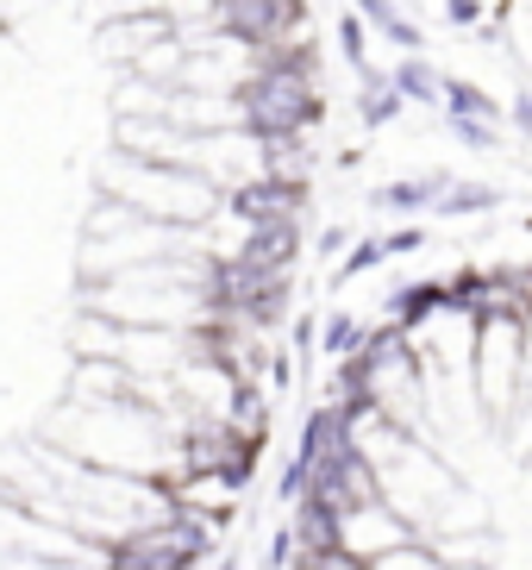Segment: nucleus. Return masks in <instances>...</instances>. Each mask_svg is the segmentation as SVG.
Returning a JSON list of instances; mask_svg holds the SVG:
<instances>
[{
    "label": "nucleus",
    "mask_w": 532,
    "mask_h": 570,
    "mask_svg": "<svg viewBox=\"0 0 532 570\" xmlns=\"http://www.w3.org/2000/svg\"><path fill=\"white\" fill-rule=\"evenodd\" d=\"M420 527L407 514H401L395 502H364V508H351V514H338V539H345L357 558H383L388 546H401V539H414Z\"/></svg>",
    "instance_id": "obj_4"
},
{
    "label": "nucleus",
    "mask_w": 532,
    "mask_h": 570,
    "mask_svg": "<svg viewBox=\"0 0 532 570\" xmlns=\"http://www.w3.org/2000/svg\"><path fill=\"white\" fill-rule=\"evenodd\" d=\"M470 389L483 402L489 420H508L520 407V389H526V320L520 314H483L476 326V345H470Z\"/></svg>",
    "instance_id": "obj_2"
},
{
    "label": "nucleus",
    "mask_w": 532,
    "mask_h": 570,
    "mask_svg": "<svg viewBox=\"0 0 532 570\" xmlns=\"http://www.w3.org/2000/svg\"><path fill=\"white\" fill-rule=\"evenodd\" d=\"M370 570H445V552H439L433 533H414L401 546H388L383 558H370Z\"/></svg>",
    "instance_id": "obj_5"
},
{
    "label": "nucleus",
    "mask_w": 532,
    "mask_h": 570,
    "mask_svg": "<svg viewBox=\"0 0 532 570\" xmlns=\"http://www.w3.org/2000/svg\"><path fill=\"white\" fill-rule=\"evenodd\" d=\"M245 126L264 138H283V132H307V119L319 107V76L307 57H283V63H264L257 76L245 82Z\"/></svg>",
    "instance_id": "obj_3"
},
{
    "label": "nucleus",
    "mask_w": 532,
    "mask_h": 570,
    "mask_svg": "<svg viewBox=\"0 0 532 570\" xmlns=\"http://www.w3.org/2000/svg\"><path fill=\"white\" fill-rule=\"evenodd\" d=\"M445 570H495V564H445Z\"/></svg>",
    "instance_id": "obj_7"
},
{
    "label": "nucleus",
    "mask_w": 532,
    "mask_h": 570,
    "mask_svg": "<svg viewBox=\"0 0 532 570\" xmlns=\"http://www.w3.org/2000/svg\"><path fill=\"white\" fill-rule=\"evenodd\" d=\"M295 570H370V558H357L345 539H338V546H314V552H301Z\"/></svg>",
    "instance_id": "obj_6"
},
{
    "label": "nucleus",
    "mask_w": 532,
    "mask_h": 570,
    "mask_svg": "<svg viewBox=\"0 0 532 570\" xmlns=\"http://www.w3.org/2000/svg\"><path fill=\"white\" fill-rule=\"evenodd\" d=\"M100 195L138 207V214L164 219V226H207L226 207V188L214 176H200L188 164H157V157L114 151L100 169Z\"/></svg>",
    "instance_id": "obj_1"
}]
</instances>
